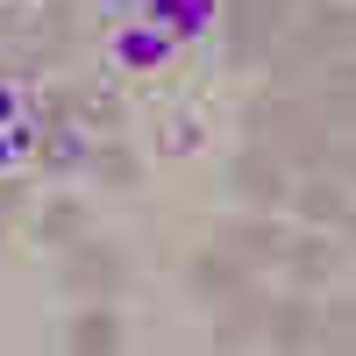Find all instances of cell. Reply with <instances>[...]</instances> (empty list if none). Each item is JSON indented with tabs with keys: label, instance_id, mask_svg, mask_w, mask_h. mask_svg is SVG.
Listing matches in <instances>:
<instances>
[{
	"label": "cell",
	"instance_id": "cell-1",
	"mask_svg": "<svg viewBox=\"0 0 356 356\" xmlns=\"http://www.w3.org/2000/svg\"><path fill=\"white\" fill-rule=\"evenodd\" d=\"M349 36H356L349 8H342V0H321V8L300 22V36L278 43V57H271V65H278V86H285V79H300L314 57H349Z\"/></svg>",
	"mask_w": 356,
	"mask_h": 356
},
{
	"label": "cell",
	"instance_id": "cell-2",
	"mask_svg": "<svg viewBox=\"0 0 356 356\" xmlns=\"http://www.w3.org/2000/svg\"><path fill=\"white\" fill-rule=\"evenodd\" d=\"M285 22V0H228V65H250V57L271 43V29Z\"/></svg>",
	"mask_w": 356,
	"mask_h": 356
},
{
	"label": "cell",
	"instance_id": "cell-3",
	"mask_svg": "<svg viewBox=\"0 0 356 356\" xmlns=\"http://www.w3.org/2000/svg\"><path fill=\"white\" fill-rule=\"evenodd\" d=\"M114 278H122V257H114L107 243H86L79 235V243L65 250V285L72 292H107Z\"/></svg>",
	"mask_w": 356,
	"mask_h": 356
},
{
	"label": "cell",
	"instance_id": "cell-4",
	"mask_svg": "<svg viewBox=\"0 0 356 356\" xmlns=\"http://www.w3.org/2000/svg\"><path fill=\"white\" fill-rule=\"evenodd\" d=\"M278 264H285V271L300 278V285H328V278L342 271V257H335V243H321V235H307V243H292V250H285Z\"/></svg>",
	"mask_w": 356,
	"mask_h": 356
},
{
	"label": "cell",
	"instance_id": "cell-5",
	"mask_svg": "<svg viewBox=\"0 0 356 356\" xmlns=\"http://www.w3.org/2000/svg\"><path fill=\"white\" fill-rule=\"evenodd\" d=\"M235 186H243L257 207H271V200H285V171H278L271 150H250V157H235Z\"/></svg>",
	"mask_w": 356,
	"mask_h": 356
},
{
	"label": "cell",
	"instance_id": "cell-6",
	"mask_svg": "<svg viewBox=\"0 0 356 356\" xmlns=\"http://www.w3.org/2000/svg\"><path fill=\"white\" fill-rule=\"evenodd\" d=\"M193 292H207V300H221V292H243V271H235V257L228 250H207V257H193Z\"/></svg>",
	"mask_w": 356,
	"mask_h": 356
},
{
	"label": "cell",
	"instance_id": "cell-7",
	"mask_svg": "<svg viewBox=\"0 0 356 356\" xmlns=\"http://www.w3.org/2000/svg\"><path fill=\"white\" fill-rule=\"evenodd\" d=\"M65 342H72L79 356H107L114 342H122V328H114V314H79L72 328H65Z\"/></svg>",
	"mask_w": 356,
	"mask_h": 356
},
{
	"label": "cell",
	"instance_id": "cell-8",
	"mask_svg": "<svg viewBox=\"0 0 356 356\" xmlns=\"http://www.w3.org/2000/svg\"><path fill=\"white\" fill-rule=\"evenodd\" d=\"M300 214H307V221H342V228H349V193L335 186V178H314V186L300 193Z\"/></svg>",
	"mask_w": 356,
	"mask_h": 356
},
{
	"label": "cell",
	"instance_id": "cell-9",
	"mask_svg": "<svg viewBox=\"0 0 356 356\" xmlns=\"http://www.w3.org/2000/svg\"><path fill=\"white\" fill-rule=\"evenodd\" d=\"M271 335H278V349H307V342H314V307H307V300H285V307L271 314Z\"/></svg>",
	"mask_w": 356,
	"mask_h": 356
},
{
	"label": "cell",
	"instance_id": "cell-10",
	"mask_svg": "<svg viewBox=\"0 0 356 356\" xmlns=\"http://www.w3.org/2000/svg\"><path fill=\"white\" fill-rule=\"evenodd\" d=\"M221 250L250 257V264H278V257H285V243H278L271 228H228V235H221Z\"/></svg>",
	"mask_w": 356,
	"mask_h": 356
},
{
	"label": "cell",
	"instance_id": "cell-11",
	"mask_svg": "<svg viewBox=\"0 0 356 356\" xmlns=\"http://www.w3.org/2000/svg\"><path fill=\"white\" fill-rule=\"evenodd\" d=\"M93 178H100V186H122V193H129L136 178H143V164L122 150V143H107V150H93Z\"/></svg>",
	"mask_w": 356,
	"mask_h": 356
},
{
	"label": "cell",
	"instance_id": "cell-12",
	"mask_svg": "<svg viewBox=\"0 0 356 356\" xmlns=\"http://www.w3.org/2000/svg\"><path fill=\"white\" fill-rule=\"evenodd\" d=\"M79 235H86V207H72V200H57L50 207V214H43V243H79Z\"/></svg>",
	"mask_w": 356,
	"mask_h": 356
},
{
	"label": "cell",
	"instance_id": "cell-13",
	"mask_svg": "<svg viewBox=\"0 0 356 356\" xmlns=\"http://www.w3.org/2000/svg\"><path fill=\"white\" fill-rule=\"evenodd\" d=\"M72 29H79L72 0H50V8H43V36H72Z\"/></svg>",
	"mask_w": 356,
	"mask_h": 356
},
{
	"label": "cell",
	"instance_id": "cell-14",
	"mask_svg": "<svg viewBox=\"0 0 356 356\" xmlns=\"http://www.w3.org/2000/svg\"><path fill=\"white\" fill-rule=\"evenodd\" d=\"M349 328H356V314H349V300H335V307H328V335L349 342Z\"/></svg>",
	"mask_w": 356,
	"mask_h": 356
},
{
	"label": "cell",
	"instance_id": "cell-15",
	"mask_svg": "<svg viewBox=\"0 0 356 356\" xmlns=\"http://www.w3.org/2000/svg\"><path fill=\"white\" fill-rule=\"evenodd\" d=\"M22 200V186H15V178H8V186H0V207H15Z\"/></svg>",
	"mask_w": 356,
	"mask_h": 356
}]
</instances>
